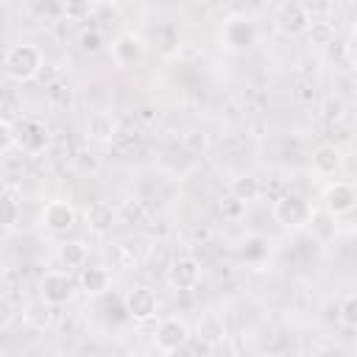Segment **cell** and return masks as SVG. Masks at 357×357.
I'll return each mask as SVG.
<instances>
[{
    "instance_id": "obj_1",
    "label": "cell",
    "mask_w": 357,
    "mask_h": 357,
    "mask_svg": "<svg viewBox=\"0 0 357 357\" xmlns=\"http://www.w3.org/2000/svg\"><path fill=\"white\" fill-rule=\"evenodd\" d=\"M42 64H45V56L31 42H20V45L8 47L3 56V70L11 81H31L42 70Z\"/></svg>"
},
{
    "instance_id": "obj_2",
    "label": "cell",
    "mask_w": 357,
    "mask_h": 357,
    "mask_svg": "<svg viewBox=\"0 0 357 357\" xmlns=\"http://www.w3.org/2000/svg\"><path fill=\"white\" fill-rule=\"evenodd\" d=\"M78 293V279L70 271H47L39 279V298L50 307H61L67 301H73Z\"/></svg>"
},
{
    "instance_id": "obj_3",
    "label": "cell",
    "mask_w": 357,
    "mask_h": 357,
    "mask_svg": "<svg viewBox=\"0 0 357 357\" xmlns=\"http://www.w3.org/2000/svg\"><path fill=\"white\" fill-rule=\"evenodd\" d=\"M273 218H276L284 229H301V226L312 223L315 215H312V206H310L301 195L287 192V195L276 198V204H273Z\"/></svg>"
},
{
    "instance_id": "obj_4",
    "label": "cell",
    "mask_w": 357,
    "mask_h": 357,
    "mask_svg": "<svg viewBox=\"0 0 357 357\" xmlns=\"http://www.w3.org/2000/svg\"><path fill=\"white\" fill-rule=\"evenodd\" d=\"M145 59V39L134 31H123L112 39V61L123 70H131L137 64H142Z\"/></svg>"
},
{
    "instance_id": "obj_5",
    "label": "cell",
    "mask_w": 357,
    "mask_h": 357,
    "mask_svg": "<svg viewBox=\"0 0 357 357\" xmlns=\"http://www.w3.org/2000/svg\"><path fill=\"white\" fill-rule=\"evenodd\" d=\"M187 340H190V326H187L181 318L167 315V318H162V321L156 324L153 343H156L159 351H165V354H176L178 349L187 346Z\"/></svg>"
},
{
    "instance_id": "obj_6",
    "label": "cell",
    "mask_w": 357,
    "mask_h": 357,
    "mask_svg": "<svg viewBox=\"0 0 357 357\" xmlns=\"http://www.w3.org/2000/svg\"><path fill=\"white\" fill-rule=\"evenodd\" d=\"M354 204H357V192H354V184L351 181H332L326 184L324 190V209L329 218H346L354 212Z\"/></svg>"
},
{
    "instance_id": "obj_7",
    "label": "cell",
    "mask_w": 357,
    "mask_h": 357,
    "mask_svg": "<svg viewBox=\"0 0 357 357\" xmlns=\"http://www.w3.org/2000/svg\"><path fill=\"white\" fill-rule=\"evenodd\" d=\"M273 25L287 36H298L310 28V8L304 3H282L273 11Z\"/></svg>"
},
{
    "instance_id": "obj_8",
    "label": "cell",
    "mask_w": 357,
    "mask_h": 357,
    "mask_svg": "<svg viewBox=\"0 0 357 357\" xmlns=\"http://www.w3.org/2000/svg\"><path fill=\"white\" fill-rule=\"evenodd\" d=\"M75 218H78L75 206H73L70 201H64V198H53V201H47L45 209H42V226H45L47 231H56V234L70 231V229L75 226Z\"/></svg>"
},
{
    "instance_id": "obj_9",
    "label": "cell",
    "mask_w": 357,
    "mask_h": 357,
    "mask_svg": "<svg viewBox=\"0 0 357 357\" xmlns=\"http://www.w3.org/2000/svg\"><path fill=\"white\" fill-rule=\"evenodd\" d=\"M123 304H126V312H128L134 321H148V318H153V315H156V307H159L156 293H153L151 287H145V284L128 290L126 298H123Z\"/></svg>"
},
{
    "instance_id": "obj_10",
    "label": "cell",
    "mask_w": 357,
    "mask_h": 357,
    "mask_svg": "<svg viewBox=\"0 0 357 357\" xmlns=\"http://www.w3.org/2000/svg\"><path fill=\"white\" fill-rule=\"evenodd\" d=\"M47 142H50L47 128H45V123H39L36 117H28V120L17 128V145H20L25 153H39V151L47 148Z\"/></svg>"
},
{
    "instance_id": "obj_11",
    "label": "cell",
    "mask_w": 357,
    "mask_h": 357,
    "mask_svg": "<svg viewBox=\"0 0 357 357\" xmlns=\"http://www.w3.org/2000/svg\"><path fill=\"white\" fill-rule=\"evenodd\" d=\"M167 279L176 290H192L198 282H201V262L192 259V257H178L170 271H167Z\"/></svg>"
},
{
    "instance_id": "obj_12",
    "label": "cell",
    "mask_w": 357,
    "mask_h": 357,
    "mask_svg": "<svg viewBox=\"0 0 357 357\" xmlns=\"http://www.w3.org/2000/svg\"><path fill=\"white\" fill-rule=\"evenodd\" d=\"M310 165H312V170H315L318 176H335V173L340 170V165H343L340 148H337L335 142H321V145H315Z\"/></svg>"
},
{
    "instance_id": "obj_13",
    "label": "cell",
    "mask_w": 357,
    "mask_h": 357,
    "mask_svg": "<svg viewBox=\"0 0 357 357\" xmlns=\"http://www.w3.org/2000/svg\"><path fill=\"white\" fill-rule=\"evenodd\" d=\"M84 218H86L89 231H95V234H106V231H112V226L117 223V212H114V206H112L109 201H92V204L86 206Z\"/></svg>"
},
{
    "instance_id": "obj_14",
    "label": "cell",
    "mask_w": 357,
    "mask_h": 357,
    "mask_svg": "<svg viewBox=\"0 0 357 357\" xmlns=\"http://www.w3.org/2000/svg\"><path fill=\"white\" fill-rule=\"evenodd\" d=\"M112 284V273L103 265H84L78 273V290H84L86 296H100L106 293Z\"/></svg>"
},
{
    "instance_id": "obj_15",
    "label": "cell",
    "mask_w": 357,
    "mask_h": 357,
    "mask_svg": "<svg viewBox=\"0 0 357 357\" xmlns=\"http://www.w3.org/2000/svg\"><path fill=\"white\" fill-rule=\"evenodd\" d=\"M56 259H59L61 271H75V268L81 271L86 265V259H89V251H86V245L81 240H64L56 248Z\"/></svg>"
},
{
    "instance_id": "obj_16",
    "label": "cell",
    "mask_w": 357,
    "mask_h": 357,
    "mask_svg": "<svg viewBox=\"0 0 357 357\" xmlns=\"http://www.w3.org/2000/svg\"><path fill=\"white\" fill-rule=\"evenodd\" d=\"M86 137L95 142H112L117 137V117L109 112H95L86 120Z\"/></svg>"
},
{
    "instance_id": "obj_17",
    "label": "cell",
    "mask_w": 357,
    "mask_h": 357,
    "mask_svg": "<svg viewBox=\"0 0 357 357\" xmlns=\"http://www.w3.org/2000/svg\"><path fill=\"white\" fill-rule=\"evenodd\" d=\"M22 321L31 326V329H47L53 324V307L45 304L42 298H33L22 307Z\"/></svg>"
},
{
    "instance_id": "obj_18",
    "label": "cell",
    "mask_w": 357,
    "mask_h": 357,
    "mask_svg": "<svg viewBox=\"0 0 357 357\" xmlns=\"http://www.w3.org/2000/svg\"><path fill=\"white\" fill-rule=\"evenodd\" d=\"M259 192H262V184H259V178H254V176H237V178H231V184H229V195L237 198L243 206L251 204V201H257Z\"/></svg>"
},
{
    "instance_id": "obj_19",
    "label": "cell",
    "mask_w": 357,
    "mask_h": 357,
    "mask_svg": "<svg viewBox=\"0 0 357 357\" xmlns=\"http://www.w3.org/2000/svg\"><path fill=\"white\" fill-rule=\"evenodd\" d=\"M198 337H201V343H206V346H215V343L226 340L223 318H220V315H204V318L198 321Z\"/></svg>"
},
{
    "instance_id": "obj_20",
    "label": "cell",
    "mask_w": 357,
    "mask_h": 357,
    "mask_svg": "<svg viewBox=\"0 0 357 357\" xmlns=\"http://www.w3.org/2000/svg\"><path fill=\"white\" fill-rule=\"evenodd\" d=\"M307 33H310V42L312 45H321V47L335 42V25L326 22V20H310Z\"/></svg>"
},
{
    "instance_id": "obj_21",
    "label": "cell",
    "mask_w": 357,
    "mask_h": 357,
    "mask_svg": "<svg viewBox=\"0 0 357 357\" xmlns=\"http://www.w3.org/2000/svg\"><path fill=\"white\" fill-rule=\"evenodd\" d=\"M20 215V201L14 192H0V226H14Z\"/></svg>"
},
{
    "instance_id": "obj_22",
    "label": "cell",
    "mask_w": 357,
    "mask_h": 357,
    "mask_svg": "<svg viewBox=\"0 0 357 357\" xmlns=\"http://www.w3.org/2000/svg\"><path fill=\"white\" fill-rule=\"evenodd\" d=\"M103 45H106V39H103V33H100L98 28H84V31L78 33V47H81L84 53H100Z\"/></svg>"
},
{
    "instance_id": "obj_23",
    "label": "cell",
    "mask_w": 357,
    "mask_h": 357,
    "mask_svg": "<svg viewBox=\"0 0 357 357\" xmlns=\"http://www.w3.org/2000/svg\"><path fill=\"white\" fill-rule=\"evenodd\" d=\"M17 145V126L6 117H0V156Z\"/></svg>"
},
{
    "instance_id": "obj_24",
    "label": "cell",
    "mask_w": 357,
    "mask_h": 357,
    "mask_svg": "<svg viewBox=\"0 0 357 357\" xmlns=\"http://www.w3.org/2000/svg\"><path fill=\"white\" fill-rule=\"evenodd\" d=\"M14 318H17V307H14V301H11L8 296H0V332L8 329V326L14 324Z\"/></svg>"
},
{
    "instance_id": "obj_25",
    "label": "cell",
    "mask_w": 357,
    "mask_h": 357,
    "mask_svg": "<svg viewBox=\"0 0 357 357\" xmlns=\"http://www.w3.org/2000/svg\"><path fill=\"white\" fill-rule=\"evenodd\" d=\"M184 145H187L192 153H204V151H206V134H204V131H187V134H184Z\"/></svg>"
},
{
    "instance_id": "obj_26",
    "label": "cell",
    "mask_w": 357,
    "mask_h": 357,
    "mask_svg": "<svg viewBox=\"0 0 357 357\" xmlns=\"http://www.w3.org/2000/svg\"><path fill=\"white\" fill-rule=\"evenodd\" d=\"M354 307H357V296H354V293H349V296L343 298V324H346V326H354V324H357Z\"/></svg>"
},
{
    "instance_id": "obj_27",
    "label": "cell",
    "mask_w": 357,
    "mask_h": 357,
    "mask_svg": "<svg viewBox=\"0 0 357 357\" xmlns=\"http://www.w3.org/2000/svg\"><path fill=\"white\" fill-rule=\"evenodd\" d=\"M89 11H92V6H89V3H67V6H64V14H67L70 20H78V17L89 14Z\"/></svg>"
},
{
    "instance_id": "obj_28",
    "label": "cell",
    "mask_w": 357,
    "mask_h": 357,
    "mask_svg": "<svg viewBox=\"0 0 357 357\" xmlns=\"http://www.w3.org/2000/svg\"><path fill=\"white\" fill-rule=\"evenodd\" d=\"M240 209H243V204H240L237 198H231V195H226L223 204H220V212H223V215H237Z\"/></svg>"
},
{
    "instance_id": "obj_29",
    "label": "cell",
    "mask_w": 357,
    "mask_h": 357,
    "mask_svg": "<svg viewBox=\"0 0 357 357\" xmlns=\"http://www.w3.org/2000/svg\"><path fill=\"white\" fill-rule=\"evenodd\" d=\"M212 357H234V349H231V343H229V340H220V343H215V346H212Z\"/></svg>"
},
{
    "instance_id": "obj_30",
    "label": "cell",
    "mask_w": 357,
    "mask_h": 357,
    "mask_svg": "<svg viewBox=\"0 0 357 357\" xmlns=\"http://www.w3.org/2000/svg\"><path fill=\"white\" fill-rule=\"evenodd\" d=\"M123 357H137V354H123Z\"/></svg>"
}]
</instances>
